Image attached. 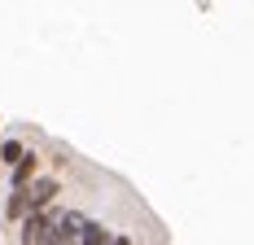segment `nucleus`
I'll return each mask as SVG.
<instances>
[{
  "label": "nucleus",
  "mask_w": 254,
  "mask_h": 245,
  "mask_svg": "<svg viewBox=\"0 0 254 245\" xmlns=\"http://www.w3.org/2000/svg\"><path fill=\"white\" fill-rule=\"evenodd\" d=\"M62 193H66V184H62V175H57V171L35 175V180L26 184V201H31V215H35V210H53V206H62Z\"/></svg>",
  "instance_id": "1"
},
{
  "label": "nucleus",
  "mask_w": 254,
  "mask_h": 245,
  "mask_svg": "<svg viewBox=\"0 0 254 245\" xmlns=\"http://www.w3.org/2000/svg\"><path fill=\"white\" fill-rule=\"evenodd\" d=\"M88 228H92V215H88L83 206H66V201L57 206V237L66 245H79Z\"/></svg>",
  "instance_id": "2"
},
{
  "label": "nucleus",
  "mask_w": 254,
  "mask_h": 245,
  "mask_svg": "<svg viewBox=\"0 0 254 245\" xmlns=\"http://www.w3.org/2000/svg\"><path fill=\"white\" fill-rule=\"evenodd\" d=\"M35 175H44V153L31 145V149H26V158L13 167V171H9V188H26Z\"/></svg>",
  "instance_id": "3"
},
{
  "label": "nucleus",
  "mask_w": 254,
  "mask_h": 245,
  "mask_svg": "<svg viewBox=\"0 0 254 245\" xmlns=\"http://www.w3.org/2000/svg\"><path fill=\"white\" fill-rule=\"evenodd\" d=\"M0 215H4V223H9V228H18V223H22L26 215H31L26 188H9V193H4V210H0Z\"/></svg>",
  "instance_id": "4"
},
{
  "label": "nucleus",
  "mask_w": 254,
  "mask_h": 245,
  "mask_svg": "<svg viewBox=\"0 0 254 245\" xmlns=\"http://www.w3.org/2000/svg\"><path fill=\"white\" fill-rule=\"evenodd\" d=\"M26 149H31V145H26L22 136H4V140H0V167H4V171H13V167L26 158Z\"/></svg>",
  "instance_id": "5"
},
{
  "label": "nucleus",
  "mask_w": 254,
  "mask_h": 245,
  "mask_svg": "<svg viewBox=\"0 0 254 245\" xmlns=\"http://www.w3.org/2000/svg\"><path fill=\"white\" fill-rule=\"evenodd\" d=\"M0 171H4V167H0Z\"/></svg>",
  "instance_id": "6"
}]
</instances>
